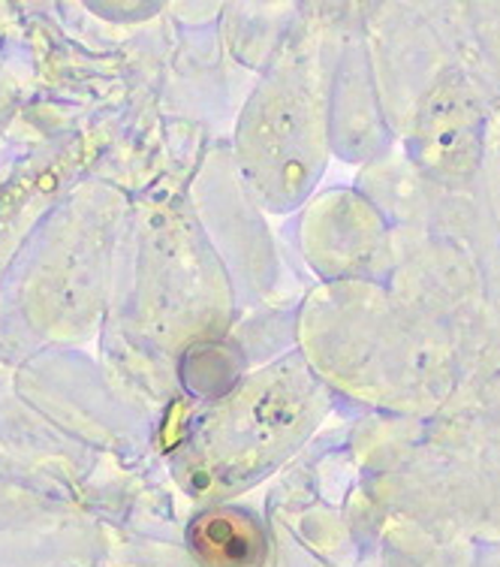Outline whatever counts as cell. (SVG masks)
Masks as SVG:
<instances>
[{"label": "cell", "instance_id": "1", "mask_svg": "<svg viewBox=\"0 0 500 567\" xmlns=\"http://www.w3.org/2000/svg\"><path fill=\"white\" fill-rule=\"evenodd\" d=\"M190 546L206 567H260L262 528L241 511H208L190 525Z\"/></svg>", "mask_w": 500, "mask_h": 567}]
</instances>
